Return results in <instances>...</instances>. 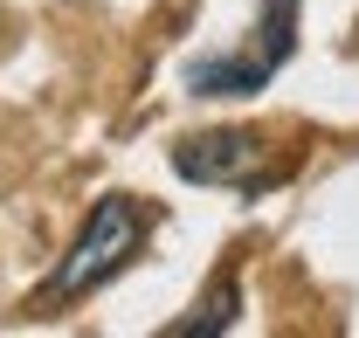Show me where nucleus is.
Here are the masks:
<instances>
[{
	"label": "nucleus",
	"instance_id": "20e7f679",
	"mask_svg": "<svg viewBox=\"0 0 359 338\" xmlns=\"http://www.w3.org/2000/svg\"><path fill=\"white\" fill-rule=\"evenodd\" d=\"M228 325H235V283H215V290H208V304H201V318H187V325H180V332H228Z\"/></svg>",
	"mask_w": 359,
	"mask_h": 338
},
{
	"label": "nucleus",
	"instance_id": "f257e3e1",
	"mask_svg": "<svg viewBox=\"0 0 359 338\" xmlns=\"http://www.w3.org/2000/svg\"><path fill=\"white\" fill-rule=\"evenodd\" d=\"M145 235H152V208L132 201V194H104V201L83 214V228H76L69 255L55 262V276H48L42 297H48V304H69V297L104 290V283L145 249Z\"/></svg>",
	"mask_w": 359,
	"mask_h": 338
},
{
	"label": "nucleus",
	"instance_id": "f03ea898",
	"mask_svg": "<svg viewBox=\"0 0 359 338\" xmlns=\"http://www.w3.org/2000/svg\"><path fill=\"white\" fill-rule=\"evenodd\" d=\"M173 173L194 180V187H256V180H276L269 145L256 138V131H235V125L180 138L173 145Z\"/></svg>",
	"mask_w": 359,
	"mask_h": 338
},
{
	"label": "nucleus",
	"instance_id": "7ed1b4c3",
	"mask_svg": "<svg viewBox=\"0 0 359 338\" xmlns=\"http://www.w3.org/2000/svg\"><path fill=\"white\" fill-rule=\"evenodd\" d=\"M276 69H269L263 55H249V48H235V55H201V62H187V90L194 97H256Z\"/></svg>",
	"mask_w": 359,
	"mask_h": 338
},
{
	"label": "nucleus",
	"instance_id": "39448f33",
	"mask_svg": "<svg viewBox=\"0 0 359 338\" xmlns=\"http://www.w3.org/2000/svg\"><path fill=\"white\" fill-rule=\"evenodd\" d=\"M0 35H7V21H0Z\"/></svg>",
	"mask_w": 359,
	"mask_h": 338
}]
</instances>
